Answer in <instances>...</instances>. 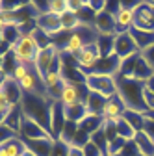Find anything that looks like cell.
Returning <instances> with one entry per match:
<instances>
[{
	"label": "cell",
	"instance_id": "obj_20",
	"mask_svg": "<svg viewBox=\"0 0 154 156\" xmlns=\"http://www.w3.org/2000/svg\"><path fill=\"white\" fill-rule=\"evenodd\" d=\"M152 74H154V69L147 63V60L139 54V56H138V60H136V67H134V74H132V78H134V80H139V82L145 84Z\"/></svg>",
	"mask_w": 154,
	"mask_h": 156
},
{
	"label": "cell",
	"instance_id": "obj_12",
	"mask_svg": "<svg viewBox=\"0 0 154 156\" xmlns=\"http://www.w3.org/2000/svg\"><path fill=\"white\" fill-rule=\"evenodd\" d=\"M65 123H67V119H65L63 104L60 101H52V106H50V136L54 140H58V136H60Z\"/></svg>",
	"mask_w": 154,
	"mask_h": 156
},
{
	"label": "cell",
	"instance_id": "obj_11",
	"mask_svg": "<svg viewBox=\"0 0 154 156\" xmlns=\"http://www.w3.org/2000/svg\"><path fill=\"white\" fill-rule=\"evenodd\" d=\"M35 26L43 30L45 34H48L50 37L61 34L63 28H61V19L54 15V13H43V15H37L35 17Z\"/></svg>",
	"mask_w": 154,
	"mask_h": 156
},
{
	"label": "cell",
	"instance_id": "obj_3",
	"mask_svg": "<svg viewBox=\"0 0 154 156\" xmlns=\"http://www.w3.org/2000/svg\"><path fill=\"white\" fill-rule=\"evenodd\" d=\"M35 69V73L41 78L50 73V71H61V52L54 43H50L48 47L41 48L35 56V62L32 65Z\"/></svg>",
	"mask_w": 154,
	"mask_h": 156
},
{
	"label": "cell",
	"instance_id": "obj_4",
	"mask_svg": "<svg viewBox=\"0 0 154 156\" xmlns=\"http://www.w3.org/2000/svg\"><path fill=\"white\" fill-rule=\"evenodd\" d=\"M39 45H37L35 37L32 34H23L19 37V41L11 45V54L15 58L17 63H24V65H33L35 56L39 52Z\"/></svg>",
	"mask_w": 154,
	"mask_h": 156
},
{
	"label": "cell",
	"instance_id": "obj_25",
	"mask_svg": "<svg viewBox=\"0 0 154 156\" xmlns=\"http://www.w3.org/2000/svg\"><path fill=\"white\" fill-rule=\"evenodd\" d=\"M60 19H61V28H63V32H67V34H71V32H74V30H78V28L84 26L82 21L78 19V15L72 13V11H67V13L61 15Z\"/></svg>",
	"mask_w": 154,
	"mask_h": 156
},
{
	"label": "cell",
	"instance_id": "obj_13",
	"mask_svg": "<svg viewBox=\"0 0 154 156\" xmlns=\"http://www.w3.org/2000/svg\"><path fill=\"white\" fill-rule=\"evenodd\" d=\"M93 28L99 35H115V15L108 11H100L95 15Z\"/></svg>",
	"mask_w": 154,
	"mask_h": 156
},
{
	"label": "cell",
	"instance_id": "obj_45",
	"mask_svg": "<svg viewBox=\"0 0 154 156\" xmlns=\"http://www.w3.org/2000/svg\"><path fill=\"white\" fill-rule=\"evenodd\" d=\"M138 156H143V154H138Z\"/></svg>",
	"mask_w": 154,
	"mask_h": 156
},
{
	"label": "cell",
	"instance_id": "obj_8",
	"mask_svg": "<svg viewBox=\"0 0 154 156\" xmlns=\"http://www.w3.org/2000/svg\"><path fill=\"white\" fill-rule=\"evenodd\" d=\"M113 54L119 58V60H128V58L139 54V48L134 41V37L130 35V32L126 34H117L115 35V41H113Z\"/></svg>",
	"mask_w": 154,
	"mask_h": 156
},
{
	"label": "cell",
	"instance_id": "obj_40",
	"mask_svg": "<svg viewBox=\"0 0 154 156\" xmlns=\"http://www.w3.org/2000/svg\"><path fill=\"white\" fill-rule=\"evenodd\" d=\"M145 87H147L149 91H152V93H154V74H152V76L149 78L147 82H145Z\"/></svg>",
	"mask_w": 154,
	"mask_h": 156
},
{
	"label": "cell",
	"instance_id": "obj_21",
	"mask_svg": "<svg viewBox=\"0 0 154 156\" xmlns=\"http://www.w3.org/2000/svg\"><path fill=\"white\" fill-rule=\"evenodd\" d=\"M102 126H104V119H102V117L100 115H91V113H87L84 119L78 123V128L84 130L89 136H93L95 132H99Z\"/></svg>",
	"mask_w": 154,
	"mask_h": 156
},
{
	"label": "cell",
	"instance_id": "obj_29",
	"mask_svg": "<svg viewBox=\"0 0 154 156\" xmlns=\"http://www.w3.org/2000/svg\"><path fill=\"white\" fill-rule=\"evenodd\" d=\"M113 41H115V35H99V39H97V47H99L102 58L113 54Z\"/></svg>",
	"mask_w": 154,
	"mask_h": 156
},
{
	"label": "cell",
	"instance_id": "obj_43",
	"mask_svg": "<svg viewBox=\"0 0 154 156\" xmlns=\"http://www.w3.org/2000/svg\"><path fill=\"white\" fill-rule=\"evenodd\" d=\"M2 63H4V56L0 54V69H2Z\"/></svg>",
	"mask_w": 154,
	"mask_h": 156
},
{
	"label": "cell",
	"instance_id": "obj_27",
	"mask_svg": "<svg viewBox=\"0 0 154 156\" xmlns=\"http://www.w3.org/2000/svg\"><path fill=\"white\" fill-rule=\"evenodd\" d=\"M113 125H115V128H117V136H119V138H123L124 141H132L134 138H136V130H134L124 119H123V117H119V119H115L113 121Z\"/></svg>",
	"mask_w": 154,
	"mask_h": 156
},
{
	"label": "cell",
	"instance_id": "obj_9",
	"mask_svg": "<svg viewBox=\"0 0 154 156\" xmlns=\"http://www.w3.org/2000/svg\"><path fill=\"white\" fill-rule=\"evenodd\" d=\"M132 28H138L143 32H154V9L147 4V0L138 6V9L134 11V24Z\"/></svg>",
	"mask_w": 154,
	"mask_h": 156
},
{
	"label": "cell",
	"instance_id": "obj_31",
	"mask_svg": "<svg viewBox=\"0 0 154 156\" xmlns=\"http://www.w3.org/2000/svg\"><path fill=\"white\" fill-rule=\"evenodd\" d=\"M15 138H19V134L15 132V130H11L8 125H0V147L2 145H6V143H9L11 140H15Z\"/></svg>",
	"mask_w": 154,
	"mask_h": 156
},
{
	"label": "cell",
	"instance_id": "obj_42",
	"mask_svg": "<svg viewBox=\"0 0 154 156\" xmlns=\"http://www.w3.org/2000/svg\"><path fill=\"white\" fill-rule=\"evenodd\" d=\"M6 21H4V17L2 15H0V37H2V34H4V30H6Z\"/></svg>",
	"mask_w": 154,
	"mask_h": 156
},
{
	"label": "cell",
	"instance_id": "obj_28",
	"mask_svg": "<svg viewBox=\"0 0 154 156\" xmlns=\"http://www.w3.org/2000/svg\"><path fill=\"white\" fill-rule=\"evenodd\" d=\"M76 134H78V125L72 123V121H67V123L63 125L60 136H58V140L63 141V143H67V145L71 147V143H72V140H74V136H76Z\"/></svg>",
	"mask_w": 154,
	"mask_h": 156
},
{
	"label": "cell",
	"instance_id": "obj_36",
	"mask_svg": "<svg viewBox=\"0 0 154 156\" xmlns=\"http://www.w3.org/2000/svg\"><path fill=\"white\" fill-rule=\"evenodd\" d=\"M84 154H86V156H106V154H104V152L97 147V145L91 143V141L84 147Z\"/></svg>",
	"mask_w": 154,
	"mask_h": 156
},
{
	"label": "cell",
	"instance_id": "obj_41",
	"mask_svg": "<svg viewBox=\"0 0 154 156\" xmlns=\"http://www.w3.org/2000/svg\"><path fill=\"white\" fill-rule=\"evenodd\" d=\"M8 76H9V74H8V73H6L4 69H0V87H2V86L6 84V80H8Z\"/></svg>",
	"mask_w": 154,
	"mask_h": 156
},
{
	"label": "cell",
	"instance_id": "obj_19",
	"mask_svg": "<svg viewBox=\"0 0 154 156\" xmlns=\"http://www.w3.org/2000/svg\"><path fill=\"white\" fill-rule=\"evenodd\" d=\"M106 101H108V99H104L102 95L89 91L87 97H86L87 113H91V115H100V117H102V110H104V106H106Z\"/></svg>",
	"mask_w": 154,
	"mask_h": 156
},
{
	"label": "cell",
	"instance_id": "obj_15",
	"mask_svg": "<svg viewBox=\"0 0 154 156\" xmlns=\"http://www.w3.org/2000/svg\"><path fill=\"white\" fill-rule=\"evenodd\" d=\"M121 60L115 54H110V56H104L102 60L99 62V65L95 67L93 73H99V74H108V76H117L119 71H121Z\"/></svg>",
	"mask_w": 154,
	"mask_h": 156
},
{
	"label": "cell",
	"instance_id": "obj_18",
	"mask_svg": "<svg viewBox=\"0 0 154 156\" xmlns=\"http://www.w3.org/2000/svg\"><path fill=\"white\" fill-rule=\"evenodd\" d=\"M134 145H136L138 152L143 154V156H154V140L150 138V136H147L143 130L136 134V138L132 140Z\"/></svg>",
	"mask_w": 154,
	"mask_h": 156
},
{
	"label": "cell",
	"instance_id": "obj_5",
	"mask_svg": "<svg viewBox=\"0 0 154 156\" xmlns=\"http://www.w3.org/2000/svg\"><path fill=\"white\" fill-rule=\"evenodd\" d=\"M86 87H87V91L102 95L104 99H111V97L117 95V80H115V76H108V74L87 73Z\"/></svg>",
	"mask_w": 154,
	"mask_h": 156
},
{
	"label": "cell",
	"instance_id": "obj_16",
	"mask_svg": "<svg viewBox=\"0 0 154 156\" xmlns=\"http://www.w3.org/2000/svg\"><path fill=\"white\" fill-rule=\"evenodd\" d=\"M124 110L126 108H124L123 101L115 95V97H111V99L106 101V106L102 110V119L104 121H115V119H119V117H123Z\"/></svg>",
	"mask_w": 154,
	"mask_h": 156
},
{
	"label": "cell",
	"instance_id": "obj_34",
	"mask_svg": "<svg viewBox=\"0 0 154 156\" xmlns=\"http://www.w3.org/2000/svg\"><path fill=\"white\" fill-rule=\"evenodd\" d=\"M50 156H69V145L63 143V141H60V140H56Z\"/></svg>",
	"mask_w": 154,
	"mask_h": 156
},
{
	"label": "cell",
	"instance_id": "obj_37",
	"mask_svg": "<svg viewBox=\"0 0 154 156\" xmlns=\"http://www.w3.org/2000/svg\"><path fill=\"white\" fill-rule=\"evenodd\" d=\"M143 99H145L147 110H149V112H154V93L145 87V89H143Z\"/></svg>",
	"mask_w": 154,
	"mask_h": 156
},
{
	"label": "cell",
	"instance_id": "obj_6",
	"mask_svg": "<svg viewBox=\"0 0 154 156\" xmlns=\"http://www.w3.org/2000/svg\"><path fill=\"white\" fill-rule=\"evenodd\" d=\"M100 60H102V54H100V50H99L97 43H89V45H86L78 54L74 56L76 65H78L86 74H87V73H93V71H95V67L99 65V62H100Z\"/></svg>",
	"mask_w": 154,
	"mask_h": 156
},
{
	"label": "cell",
	"instance_id": "obj_7",
	"mask_svg": "<svg viewBox=\"0 0 154 156\" xmlns=\"http://www.w3.org/2000/svg\"><path fill=\"white\" fill-rule=\"evenodd\" d=\"M87 93L89 91H87L86 86H76V84L63 82L60 102L63 104V108H71V106H76V104H82V102H86Z\"/></svg>",
	"mask_w": 154,
	"mask_h": 156
},
{
	"label": "cell",
	"instance_id": "obj_17",
	"mask_svg": "<svg viewBox=\"0 0 154 156\" xmlns=\"http://www.w3.org/2000/svg\"><path fill=\"white\" fill-rule=\"evenodd\" d=\"M0 89L4 91V95L8 97V101H9V104H11V106H21L24 93H23L21 86H19V82H15V80H13V76H8L6 84L0 87Z\"/></svg>",
	"mask_w": 154,
	"mask_h": 156
},
{
	"label": "cell",
	"instance_id": "obj_22",
	"mask_svg": "<svg viewBox=\"0 0 154 156\" xmlns=\"http://www.w3.org/2000/svg\"><path fill=\"white\" fill-rule=\"evenodd\" d=\"M130 35L134 37L139 52L147 50L149 47L154 45V32H143V30H138V28H130Z\"/></svg>",
	"mask_w": 154,
	"mask_h": 156
},
{
	"label": "cell",
	"instance_id": "obj_38",
	"mask_svg": "<svg viewBox=\"0 0 154 156\" xmlns=\"http://www.w3.org/2000/svg\"><path fill=\"white\" fill-rule=\"evenodd\" d=\"M139 54H141V56L145 58V60H147V63H149V65H150V67L154 69V45H152V47H149L147 50L139 52Z\"/></svg>",
	"mask_w": 154,
	"mask_h": 156
},
{
	"label": "cell",
	"instance_id": "obj_2",
	"mask_svg": "<svg viewBox=\"0 0 154 156\" xmlns=\"http://www.w3.org/2000/svg\"><path fill=\"white\" fill-rule=\"evenodd\" d=\"M50 106H52V101L48 97L24 95L21 102V112L28 119L35 121L37 125H41L45 130L50 132Z\"/></svg>",
	"mask_w": 154,
	"mask_h": 156
},
{
	"label": "cell",
	"instance_id": "obj_24",
	"mask_svg": "<svg viewBox=\"0 0 154 156\" xmlns=\"http://www.w3.org/2000/svg\"><path fill=\"white\" fill-rule=\"evenodd\" d=\"M63 112H65V119H67V121H72V123H76V125H78L84 117L87 115L86 102L76 104V106H71V108H63Z\"/></svg>",
	"mask_w": 154,
	"mask_h": 156
},
{
	"label": "cell",
	"instance_id": "obj_39",
	"mask_svg": "<svg viewBox=\"0 0 154 156\" xmlns=\"http://www.w3.org/2000/svg\"><path fill=\"white\" fill-rule=\"evenodd\" d=\"M69 156H86V154H84V149H78V147H69Z\"/></svg>",
	"mask_w": 154,
	"mask_h": 156
},
{
	"label": "cell",
	"instance_id": "obj_30",
	"mask_svg": "<svg viewBox=\"0 0 154 156\" xmlns=\"http://www.w3.org/2000/svg\"><path fill=\"white\" fill-rule=\"evenodd\" d=\"M67 11H71L69 0H48V13H54L58 17H61Z\"/></svg>",
	"mask_w": 154,
	"mask_h": 156
},
{
	"label": "cell",
	"instance_id": "obj_14",
	"mask_svg": "<svg viewBox=\"0 0 154 156\" xmlns=\"http://www.w3.org/2000/svg\"><path fill=\"white\" fill-rule=\"evenodd\" d=\"M24 147L33 156H50L54 147V138H41V140H23Z\"/></svg>",
	"mask_w": 154,
	"mask_h": 156
},
{
	"label": "cell",
	"instance_id": "obj_23",
	"mask_svg": "<svg viewBox=\"0 0 154 156\" xmlns=\"http://www.w3.org/2000/svg\"><path fill=\"white\" fill-rule=\"evenodd\" d=\"M24 154H26V147L21 138H15L9 143L0 147V156H24Z\"/></svg>",
	"mask_w": 154,
	"mask_h": 156
},
{
	"label": "cell",
	"instance_id": "obj_44",
	"mask_svg": "<svg viewBox=\"0 0 154 156\" xmlns=\"http://www.w3.org/2000/svg\"><path fill=\"white\" fill-rule=\"evenodd\" d=\"M24 156H33V154H30V152H28V151H26V154H24Z\"/></svg>",
	"mask_w": 154,
	"mask_h": 156
},
{
	"label": "cell",
	"instance_id": "obj_32",
	"mask_svg": "<svg viewBox=\"0 0 154 156\" xmlns=\"http://www.w3.org/2000/svg\"><path fill=\"white\" fill-rule=\"evenodd\" d=\"M89 141H91V136H89V134H86L84 130H80V128H78V134L74 136V140H72L71 147H78V149H84V147H86Z\"/></svg>",
	"mask_w": 154,
	"mask_h": 156
},
{
	"label": "cell",
	"instance_id": "obj_26",
	"mask_svg": "<svg viewBox=\"0 0 154 156\" xmlns=\"http://www.w3.org/2000/svg\"><path fill=\"white\" fill-rule=\"evenodd\" d=\"M123 119L136 130V132H141L143 130V121H145V113H139V112H134V110H124L123 113Z\"/></svg>",
	"mask_w": 154,
	"mask_h": 156
},
{
	"label": "cell",
	"instance_id": "obj_33",
	"mask_svg": "<svg viewBox=\"0 0 154 156\" xmlns=\"http://www.w3.org/2000/svg\"><path fill=\"white\" fill-rule=\"evenodd\" d=\"M30 69H32V65H24V63H17L15 65V69H13V73H11V76H13V80L15 82H21L23 78L30 73Z\"/></svg>",
	"mask_w": 154,
	"mask_h": 156
},
{
	"label": "cell",
	"instance_id": "obj_35",
	"mask_svg": "<svg viewBox=\"0 0 154 156\" xmlns=\"http://www.w3.org/2000/svg\"><path fill=\"white\" fill-rule=\"evenodd\" d=\"M143 132L154 140V119H152V117H149L147 113H145V121H143Z\"/></svg>",
	"mask_w": 154,
	"mask_h": 156
},
{
	"label": "cell",
	"instance_id": "obj_10",
	"mask_svg": "<svg viewBox=\"0 0 154 156\" xmlns=\"http://www.w3.org/2000/svg\"><path fill=\"white\" fill-rule=\"evenodd\" d=\"M19 138H21V140H41V138H52V136L41 125H37L35 121H32V119H28L26 115H23Z\"/></svg>",
	"mask_w": 154,
	"mask_h": 156
},
{
	"label": "cell",
	"instance_id": "obj_1",
	"mask_svg": "<svg viewBox=\"0 0 154 156\" xmlns=\"http://www.w3.org/2000/svg\"><path fill=\"white\" fill-rule=\"evenodd\" d=\"M117 80V97L123 101L126 110H134L139 113H147V104L143 99V89L145 84L134 78H123V76H115Z\"/></svg>",
	"mask_w": 154,
	"mask_h": 156
}]
</instances>
